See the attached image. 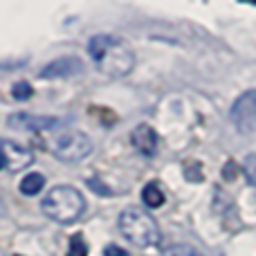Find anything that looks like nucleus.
Returning <instances> with one entry per match:
<instances>
[{"label":"nucleus","instance_id":"nucleus-1","mask_svg":"<svg viewBox=\"0 0 256 256\" xmlns=\"http://www.w3.org/2000/svg\"><path fill=\"white\" fill-rule=\"evenodd\" d=\"M88 52L92 56L94 66L102 70V74L122 79L130 74L135 68V54L122 38L112 34H97L90 38Z\"/></svg>","mask_w":256,"mask_h":256},{"label":"nucleus","instance_id":"nucleus-2","mask_svg":"<svg viewBox=\"0 0 256 256\" xmlns=\"http://www.w3.org/2000/svg\"><path fill=\"white\" fill-rule=\"evenodd\" d=\"M43 212L50 220L70 225V222L79 220L81 214L86 212V198L74 186L58 184L54 189H50L48 196L43 198Z\"/></svg>","mask_w":256,"mask_h":256},{"label":"nucleus","instance_id":"nucleus-3","mask_svg":"<svg viewBox=\"0 0 256 256\" xmlns=\"http://www.w3.org/2000/svg\"><path fill=\"white\" fill-rule=\"evenodd\" d=\"M120 232L124 234L128 243L142 250L155 248L162 240V234H160V227L155 222V218L150 214L142 212L140 207H128L120 214Z\"/></svg>","mask_w":256,"mask_h":256},{"label":"nucleus","instance_id":"nucleus-4","mask_svg":"<svg viewBox=\"0 0 256 256\" xmlns=\"http://www.w3.org/2000/svg\"><path fill=\"white\" fill-rule=\"evenodd\" d=\"M50 150H52L54 158H58L61 162L74 164V162L86 160L92 153V142L81 130H66L50 142Z\"/></svg>","mask_w":256,"mask_h":256},{"label":"nucleus","instance_id":"nucleus-5","mask_svg":"<svg viewBox=\"0 0 256 256\" xmlns=\"http://www.w3.org/2000/svg\"><path fill=\"white\" fill-rule=\"evenodd\" d=\"M230 120L240 135H256V90H248L236 99Z\"/></svg>","mask_w":256,"mask_h":256},{"label":"nucleus","instance_id":"nucleus-6","mask_svg":"<svg viewBox=\"0 0 256 256\" xmlns=\"http://www.w3.org/2000/svg\"><path fill=\"white\" fill-rule=\"evenodd\" d=\"M0 158L4 162V168L7 171H22L25 166H30L34 162V155L27 146L16 144V142H9V140H0Z\"/></svg>","mask_w":256,"mask_h":256},{"label":"nucleus","instance_id":"nucleus-7","mask_svg":"<svg viewBox=\"0 0 256 256\" xmlns=\"http://www.w3.org/2000/svg\"><path fill=\"white\" fill-rule=\"evenodd\" d=\"M84 72V61L76 56H61L56 61L48 63L40 70V79H68Z\"/></svg>","mask_w":256,"mask_h":256},{"label":"nucleus","instance_id":"nucleus-8","mask_svg":"<svg viewBox=\"0 0 256 256\" xmlns=\"http://www.w3.org/2000/svg\"><path fill=\"white\" fill-rule=\"evenodd\" d=\"M7 124L20 130H48L58 124L56 117H43V115H30V112H16L7 117Z\"/></svg>","mask_w":256,"mask_h":256},{"label":"nucleus","instance_id":"nucleus-9","mask_svg":"<svg viewBox=\"0 0 256 256\" xmlns=\"http://www.w3.org/2000/svg\"><path fill=\"white\" fill-rule=\"evenodd\" d=\"M130 144L135 146V150H140L142 155H155V150H158V132L150 126L142 124L130 132Z\"/></svg>","mask_w":256,"mask_h":256},{"label":"nucleus","instance_id":"nucleus-10","mask_svg":"<svg viewBox=\"0 0 256 256\" xmlns=\"http://www.w3.org/2000/svg\"><path fill=\"white\" fill-rule=\"evenodd\" d=\"M142 200H144L146 207L158 209L164 204V191L158 186V182H148L144 186V191H142Z\"/></svg>","mask_w":256,"mask_h":256},{"label":"nucleus","instance_id":"nucleus-11","mask_svg":"<svg viewBox=\"0 0 256 256\" xmlns=\"http://www.w3.org/2000/svg\"><path fill=\"white\" fill-rule=\"evenodd\" d=\"M43 186H45V178L40 176V173H30V176H25V180L20 182V194L36 196L43 191Z\"/></svg>","mask_w":256,"mask_h":256},{"label":"nucleus","instance_id":"nucleus-12","mask_svg":"<svg viewBox=\"0 0 256 256\" xmlns=\"http://www.w3.org/2000/svg\"><path fill=\"white\" fill-rule=\"evenodd\" d=\"M68 256H88V243L84 240V236H72L70 238V250H68Z\"/></svg>","mask_w":256,"mask_h":256},{"label":"nucleus","instance_id":"nucleus-13","mask_svg":"<svg viewBox=\"0 0 256 256\" xmlns=\"http://www.w3.org/2000/svg\"><path fill=\"white\" fill-rule=\"evenodd\" d=\"M164 256H204L202 252H198L196 248H191V245H173V248H168Z\"/></svg>","mask_w":256,"mask_h":256},{"label":"nucleus","instance_id":"nucleus-14","mask_svg":"<svg viewBox=\"0 0 256 256\" xmlns=\"http://www.w3.org/2000/svg\"><path fill=\"white\" fill-rule=\"evenodd\" d=\"M243 171H245V176H248L250 184H254V186H256V153H250L248 158H245Z\"/></svg>","mask_w":256,"mask_h":256},{"label":"nucleus","instance_id":"nucleus-15","mask_svg":"<svg viewBox=\"0 0 256 256\" xmlns=\"http://www.w3.org/2000/svg\"><path fill=\"white\" fill-rule=\"evenodd\" d=\"M12 94H14V99H18V102H22V99H30L32 97V86L27 84V81H18V84L14 86Z\"/></svg>","mask_w":256,"mask_h":256},{"label":"nucleus","instance_id":"nucleus-16","mask_svg":"<svg viewBox=\"0 0 256 256\" xmlns=\"http://www.w3.org/2000/svg\"><path fill=\"white\" fill-rule=\"evenodd\" d=\"M236 176H238V166H236V162H227L225 166H222V178L225 180H236Z\"/></svg>","mask_w":256,"mask_h":256},{"label":"nucleus","instance_id":"nucleus-17","mask_svg":"<svg viewBox=\"0 0 256 256\" xmlns=\"http://www.w3.org/2000/svg\"><path fill=\"white\" fill-rule=\"evenodd\" d=\"M104 256H128L122 248H117V245H108L106 250H104Z\"/></svg>","mask_w":256,"mask_h":256},{"label":"nucleus","instance_id":"nucleus-18","mask_svg":"<svg viewBox=\"0 0 256 256\" xmlns=\"http://www.w3.org/2000/svg\"><path fill=\"white\" fill-rule=\"evenodd\" d=\"M0 168H4V162H2V158H0Z\"/></svg>","mask_w":256,"mask_h":256}]
</instances>
